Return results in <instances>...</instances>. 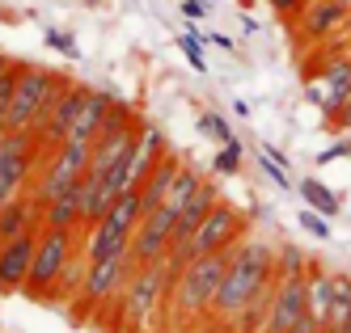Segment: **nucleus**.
<instances>
[{"label":"nucleus","instance_id":"f257e3e1","mask_svg":"<svg viewBox=\"0 0 351 333\" xmlns=\"http://www.w3.org/2000/svg\"><path fill=\"white\" fill-rule=\"evenodd\" d=\"M275 287V249L267 241H237L229 253V270L220 278V291L212 299V321L229 325L250 299H258L263 291Z\"/></svg>","mask_w":351,"mask_h":333},{"label":"nucleus","instance_id":"f03ea898","mask_svg":"<svg viewBox=\"0 0 351 333\" xmlns=\"http://www.w3.org/2000/svg\"><path fill=\"white\" fill-rule=\"evenodd\" d=\"M229 253L233 249H216V253H195V258L173 274L169 283V312L178 325H195L208 321L212 299L220 291V278L229 270Z\"/></svg>","mask_w":351,"mask_h":333},{"label":"nucleus","instance_id":"7ed1b4c3","mask_svg":"<svg viewBox=\"0 0 351 333\" xmlns=\"http://www.w3.org/2000/svg\"><path fill=\"white\" fill-rule=\"evenodd\" d=\"M64 81H68V76L56 72V68L17 64V89H13V101H9V110H5V126H9V131H30L34 118L51 106V97L60 93Z\"/></svg>","mask_w":351,"mask_h":333},{"label":"nucleus","instance_id":"20e7f679","mask_svg":"<svg viewBox=\"0 0 351 333\" xmlns=\"http://www.w3.org/2000/svg\"><path fill=\"white\" fill-rule=\"evenodd\" d=\"M77 253V232L72 228H38V241H34V262H30V278H26V291L30 299H51L56 283L64 266L72 262Z\"/></svg>","mask_w":351,"mask_h":333},{"label":"nucleus","instance_id":"39448f33","mask_svg":"<svg viewBox=\"0 0 351 333\" xmlns=\"http://www.w3.org/2000/svg\"><path fill=\"white\" fill-rule=\"evenodd\" d=\"M43 144L30 131H9L5 144H0V207L13 202L17 194H30L34 169L43 161Z\"/></svg>","mask_w":351,"mask_h":333},{"label":"nucleus","instance_id":"423d86ee","mask_svg":"<svg viewBox=\"0 0 351 333\" xmlns=\"http://www.w3.org/2000/svg\"><path fill=\"white\" fill-rule=\"evenodd\" d=\"M132 278V253H110V258H97L85 266V283H81V308L85 312H97L106 308L110 299L123 295V287H128Z\"/></svg>","mask_w":351,"mask_h":333},{"label":"nucleus","instance_id":"0eeeda50","mask_svg":"<svg viewBox=\"0 0 351 333\" xmlns=\"http://www.w3.org/2000/svg\"><path fill=\"white\" fill-rule=\"evenodd\" d=\"M85 97H89V89H85V85H77V81H64V85H60V93L51 97V106H47V110L34 118L30 135H34L43 148H56L60 139H68L72 122H77V110L85 106Z\"/></svg>","mask_w":351,"mask_h":333},{"label":"nucleus","instance_id":"6e6552de","mask_svg":"<svg viewBox=\"0 0 351 333\" xmlns=\"http://www.w3.org/2000/svg\"><path fill=\"white\" fill-rule=\"evenodd\" d=\"M300 317H309V274H284V278L275 274L263 333H288Z\"/></svg>","mask_w":351,"mask_h":333},{"label":"nucleus","instance_id":"1a4fd4ad","mask_svg":"<svg viewBox=\"0 0 351 333\" xmlns=\"http://www.w3.org/2000/svg\"><path fill=\"white\" fill-rule=\"evenodd\" d=\"M347 97H351V55H335L317 76H309V101L322 110V118L330 122L326 131H335Z\"/></svg>","mask_w":351,"mask_h":333},{"label":"nucleus","instance_id":"9d476101","mask_svg":"<svg viewBox=\"0 0 351 333\" xmlns=\"http://www.w3.org/2000/svg\"><path fill=\"white\" fill-rule=\"evenodd\" d=\"M173 219H178V211L173 207H153V211H144L140 224H136V232H132V266H153V262H165V253H169V237H173Z\"/></svg>","mask_w":351,"mask_h":333},{"label":"nucleus","instance_id":"9b49d317","mask_svg":"<svg viewBox=\"0 0 351 333\" xmlns=\"http://www.w3.org/2000/svg\"><path fill=\"white\" fill-rule=\"evenodd\" d=\"M245 237V215L237 207H229V202H216V207L204 215V224L195 228L191 237V258L195 253H216V249H233L237 241Z\"/></svg>","mask_w":351,"mask_h":333},{"label":"nucleus","instance_id":"f8f14e48","mask_svg":"<svg viewBox=\"0 0 351 333\" xmlns=\"http://www.w3.org/2000/svg\"><path fill=\"white\" fill-rule=\"evenodd\" d=\"M347 9L339 5V0H305L300 5V13L292 17L296 21V38L305 46H326L343 25H347Z\"/></svg>","mask_w":351,"mask_h":333},{"label":"nucleus","instance_id":"ddd939ff","mask_svg":"<svg viewBox=\"0 0 351 333\" xmlns=\"http://www.w3.org/2000/svg\"><path fill=\"white\" fill-rule=\"evenodd\" d=\"M34 241L38 228L21 232L13 241H0V295H21L30 278V262H34Z\"/></svg>","mask_w":351,"mask_h":333},{"label":"nucleus","instance_id":"4468645a","mask_svg":"<svg viewBox=\"0 0 351 333\" xmlns=\"http://www.w3.org/2000/svg\"><path fill=\"white\" fill-rule=\"evenodd\" d=\"M178 169H182V161L165 148L161 161L148 169L144 182L136 186V190H140V202H144V211H153V207H161V202H165V194H169V186H173V177H178Z\"/></svg>","mask_w":351,"mask_h":333},{"label":"nucleus","instance_id":"2eb2a0df","mask_svg":"<svg viewBox=\"0 0 351 333\" xmlns=\"http://www.w3.org/2000/svg\"><path fill=\"white\" fill-rule=\"evenodd\" d=\"M30 228H43V211L30 194H17L13 202L0 207V241H13L21 232H30Z\"/></svg>","mask_w":351,"mask_h":333},{"label":"nucleus","instance_id":"dca6fc26","mask_svg":"<svg viewBox=\"0 0 351 333\" xmlns=\"http://www.w3.org/2000/svg\"><path fill=\"white\" fill-rule=\"evenodd\" d=\"M110 106H114V93H106V89H89V97H85V106L77 110V122H72L68 135H77V139L93 144V135L102 131V122H106Z\"/></svg>","mask_w":351,"mask_h":333},{"label":"nucleus","instance_id":"f3484780","mask_svg":"<svg viewBox=\"0 0 351 333\" xmlns=\"http://www.w3.org/2000/svg\"><path fill=\"white\" fill-rule=\"evenodd\" d=\"M43 228H72V232H81V228H85V215H81V182L68 186L64 194H56L43 207Z\"/></svg>","mask_w":351,"mask_h":333},{"label":"nucleus","instance_id":"a211bd4d","mask_svg":"<svg viewBox=\"0 0 351 333\" xmlns=\"http://www.w3.org/2000/svg\"><path fill=\"white\" fill-rule=\"evenodd\" d=\"M351 317V278L347 274H326V329H343Z\"/></svg>","mask_w":351,"mask_h":333},{"label":"nucleus","instance_id":"6ab92c4d","mask_svg":"<svg viewBox=\"0 0 351 333\" xmlns=\"http://www.w3.org/2000/svg\"><path fill=\"white\" fill-rule=\"evenodd\" d=\"M300 198H305L313 211H322L326 219H335V215H339V207H343L339 194H335L330 186H322L317 177H305V182H300Z\"/></svg>","mask_w":351,"mask_h":333},{"label":"nucleus","instance_id":"aec40b11","mask_svg":"<svg viewBox=\"0 0 351 333\" xmlns=\"http://www.w3.org/2000/svg\"><path fill=\"white\" fill-rule=\"evenodd\" d=\"M85 266H89V258L77 249V253H72V262L64 266V274H60L51 299H77V295H81V283H85Z\"/></svg>","mask_w":351,"mask_h":333},{"label":"nucleus","instance_id":"412c9836","mask_svg":"<svg viewBox=\"0 0 351 333\" xmlns=\"http://www.w3.org/2000/svg\"><path fill=\"white\" fill-rule=\"evenodd\" d=\"M199 186H204V177H199V169L182 165V169H178V177H173V186H169V194H165V207L182 211V207H186V198H191Z\"/></svg>","mask_w":351,"mask_h":333},{"label":"nucleus","instance_id":"4be33fe9","mask_svg":"<svg viewBox=\"0 0 351 333\" xmlns=\"http://www.w3.org/2000/svg\"><path fill=\"white\" fill-rule=\"evenodd\" d=\"M275 274H309V258L300 253L296 245H284V249H275Z\"/></svg>","mask_w":351,"mask_h":333},{"label":"nucleus","instance_id":"5701e85b","mask_svg":"<svg viewBox=\"0 0 351 333\" xmlns=\"http://www.w3.org/2000/svg\"><path fill=\"white\" fill-rule=\"evenodd\" d=\"M212 169H216V173H237V169H241V144H237V139L220 144V152H216Z\"/></svg>","mask_w":351,"mask_h":333},{"label":"nucleus","instance_id":"b1692460","mask_svg":"<svg viewBox=\"0 0 351 333\" xmlns=\"http://www.w3.org/2000/svg\"><path fill=\"white\" fill-rule=\"evenodd\" d=\"M199 131H204L208 139H216V144H229L233 139V126L224 122L220 114H199Z\"/></svg>","mask_w":351,"mask_h":333},{"label":"nucleus","instance_id":"393cba45","mask_svg":"<svg viewBox=\"0 0 351 333\" xmlns=\"http://www.w3.org/2000/svg\"><path fill=\"white\" fill-rule=\"evenodd\" d=\"M178 46H182V55L191 59V68H195V72H204V68H208L204 46H199V34H195V30H191V34H182V38H178Z\"/></svg>","mask_w":351,"mask_h":333},{"label":"nucleus","instance_id":"a878e982","mask_svg":"<svg viewBox=\"0 0 351 333\" xmlns=\"http://www.w3.org/2000/svg\"><path fill=\"white\" fill-rule=\"evenodd\" d=\"M13 89H17V64L0 76V122H5V110H9V101H13Z\"/></svg>","mask_w":351,"mask_h":333},{"label":"nucleus","instance_id":"bb28decb","mask_svg":"<svg viewBox=\"0 0 351 333\" xmlns=\"http://www.w3.org/2000/svg\"><path fill=\"white\" fill-rule=\"evenodd\" d=\"M300 228H309V232H313V237H322V241L330 237V228H326V215H322V211H313V207H309V211H300Z\"/></svg>","mask_w":351,"mask_h":333},{"label":"nucleus","instance_id":"cd10ccee","mask_svg":"<svg viewBox=\"0 0 351 333\" xmlns=\"http://www.w3.org/2000/svg\"><path fill=\"white\" fill-rule=\"evenodd\" d=\"M267 5L280 13V17H288V21H292V17L300 13V5H305V0H267Z\"/></svg>","mask_w":351,"mask_h":333},{"label":"nucleus","instance_id":"c85d7f7f","mask_svg":"<svg viewBox=\"0 0 351 333\" xmlns=\"http://www.w3.org/2000/svg\"><path fill=\"white\" fill-rule=\"evenodd\" d=\"M347 152H351V139H339L335 148H326V152H322V157H317V165H330L335 157H347Z\"/></svg>","mask_w":351,"mask_h":333},{"label":"nucleus","instance_id":"c756f323","mask_svg":"<svg viewBox=\"0 0 351 333\" xmlns=\"http://www.w3.org/2000/svg\"><path fill=\"white\" fill-rule=\"evenodd\" d=\"M322 329H326V325H322V321H317V317L309 312V317H300V321H296V325H292L288 333H322Z\"/></svg>","mask_w":351,"mask_h":333},{"label":"nucleus","instance_id":"7c9ffc66","mask_svg":"<svg viewBox=\"0 0 351 333\" xmlns=\"http://www.w3.org/2000/svg\"><path fill=\"white\" fill-rule=\"evenodd\" d=\"M47 42H51V46H60V51H68V55H77V46H72V38H64V34H51V30H47Z\"/></svg>","mask_w":351,"mask_h":333},{"label":"nucleus","instance_id":"2f4dec72","mask_svg":"<svg viewBox=\"0 0 351 333\" xmlns=\"http://www.w3.org/2000/svg\"><path fill=\"white\" fill-rule=\"evenodd\" d=\"M182 13H186V17H204L208 5H204V0H182Z\"/></svg>","mask_w":351,"mask_h":333},{"label":"nucleus","instance_id":"473e14b6","mask_svg":"<svg viewBox=\"0 0 351 333\" xmlns=\"http://www.w3.org/2000/svg\"><path fill=\"white\" fill-rule=\"evenodd\" d=\"M335 131H351V97L343 101V114H339V122H335Z\"/></svg>","mask_w":351,"mask_h":333},{"label":"nucleus","instance_id":"72a5a7b5","mask_svg":"<svg viewBox=\"0 0 351 333\" xmlns=\"http://www.w3.org/2000/svg\"><path fill=\"white\" fill-rule=\"evenodd\" d=\"M5 135H9V126H5V122H0V144H5Z\"/></svg>","mask_w":351,"mask_h":333},{"label":"nucleus","instance_id":"f704fd0d","mask_svg":"<svg viewBox=\"0 0 351 333\" xmlns=\"http://www.w3.org/2000/svg\"><path fill=\"white\" fill-rule=\"evenodd\" d=\"M343 333H351V317H347V321H343Z\"/></svg>","mask_w":351,"mask_h":333},{"label":"nucleus","instance_id":"c9c22d12","mask_svg":"<svg viewBox=\"0 0 351 333\" xmlns=\"http://www.w3.org/2000/svg\"><path fill=\"white\" fill-rule=\"evenodd\" d=\"M339 5H343V9H347V13H351V0H339Z\"/></svg>","mask_w":351,"mask_h":333},{"label":"nucleus","instance_id":"e433bc0d","mask_svg":"<svg viewBox=\"0 0 351 333\" xmlns=\"http://www.w3.org/2000/svg\"><path fill=\"white\" fill-rule=\"evenodd\" d=\"M322 333H343V329H322Z\"/></svg>","mask_w":351,"mask_h":333},{"label":"nucleus","instance_id":"4c0bfd02","mask_svg":"<svg viewBox=\"0 0 351 333\" xmlns=\"http://www.w3.org/2000/svg\"><path fill=\"white\" fill-rule=\"evenodd\" d=\"M89 5H97V0H89Z\"/></svg>","mask_w":351,"mask_h":333}]
</instances>
